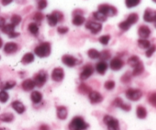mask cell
Segmentation results:
<instances>
[{
    "mask_svg": "<svg viewBox=\"0 0 156 130\" xmlns=\"http://www.w3.org/2000/svg\"><path fill=\"white\" fill-rule=\"evenodd\" d=\"M51 53V45L49 42L41 43L34 48L35 55L40 58H44L50 56Z\"/></svg>",
    "mask_w": 156,
    "mask_h": 130,
    "instance_id": "1",
    "label": "cell"
},
{
    "mask_svg": "<svg viewBox=\"0 0 156 130\" xmlns=\"http://www.w3.org/2000/svg\"><path fill=\"white\" fill-rule=\"evenodd\" d=\"M88 127V125L81 117H74L69 125V130H85Z\"/></svg>",
    "mask_w": 156,
    "mask_h": 130,
    "instance_id": "2",
    "label": "cell"
},
{
    "mask_svg": "<svg viewBox=\"0 0 156 130\" xmlns=\"http://www.w3.org/2000/svg\"><path fill=\"white\" fill-rule=\"evenodd\" d=\"M47 23L50 27H55L59 21H62L64 18L63 14L59 11H54L51 14H48L46 16Z\"/></svg>",
    "mask_w": 156,
    "mask_h": 130,
    "instance_id": "3",
    "label": "cell"
},
{
    "mask_svg": "<svg viewBox=\"0 0 156 130\" xmlns=\"http://www.w3.org/2000/svg\"><path fill=\"white\" fill-rule=\"evenodd\" d=\"M98 11L103 13L107 17H114L117 15V9L114 6L109 4H101L98 5Z\"/></svg>",
    "mask_w": 156,
    "mask_h": 130,
    "instance_id": "4",
    "label": "cell"
},
{
    "mask_svg": "<svg viewBox=\"0 0 156 130\" xmlns=\"http://www.w3.org/2000/svg\"><path fill=\"white\" fill-rule=\"evenodd\" d=\"M104 123L108 126V130H120L119 121L114 117L110 115H106L104 117Z\"/></svg>",
    "mask_w": 156,
    "mask_h": 130,
    "instance_id": "5",
    "label": "cell"
},
{
    "mask_svg": "<svg viewBox=\"0 0 156 130\" xmlns=\"http://www.w3.org/2000/svg\"><path fill=\"white\" fill-rule=\"evenodd\" d=\"M126 97L132 101H137L143 96V92L141 90L136 88H129L126 91Z\"/></svg>",
    "mask_w": 156,
    "mask_h": 130,
    "instance_id": "6",
    "label": "cell"
},
{
    "mask_svg": "<svg viewBox=\"0 0 156 130\" xmlns=\"http://www.w3.org/2000/svg\"><path fill=\"white\" fill-rule=\"evenodd\" d=\"M34 81L36 86L38 88H41L45 85L47 80V74L45 71L41 70L39 72L37 73L34 76Z\"/></svg>",
    "mask_w": 156,
    "mask_h": 130,
    "instance_id": "7",
    "label": "cell"
},
{
    "mask_svg": "<svg viewBox=\"0 0 156 130\" xmlns=\"http://www.w3.org/2000/svg\"><path fill=\"white\" fill-rule=\"evenodd\" d=\"M85 27L88 30L91 31V33L93 34H97V33H100L102 30V24L99 22H96V21H87L85 24Z\"/></svg>",
    "mask_w": 156,
    "mask_h": 130,
    "instance_id": "8",
    "label": "cell"
},
{
    "mask_svg": "<svg viewBox=\"0 0 156 130\" xmlns=\"http://www.w3.org/2000/svg\"><path fill=\"white\" fill-rule=\"evenodd\" d=\"M143 20L148 23L156 22V10L147 8L143 14Z\"/></svg>",
    "mask_w": 156,
    "mask_h": 130,
    "instance_id": "9",
    "label": "cell"
},
{
    "mask_svg": "<svg viewBox=\"0 0 156 130\" xmlns=\"http://www.w3.org/2000/svg\"><path fill=\"white\" fill-rule=\"evenodd\" d=\"M93 73H94V69H93L92 65H90V64H88V65L84 66L83 69L81 72L79 78H80V79L82 81L87 80V79H89L92 76Z\"/></svg>",
    "mask_w": 156,
    "mask_h": 130,
    "instance_id": "10",
    "label": "cell"
},
{
    "mask_svg": "<svg viewBox=\"0 0 156 130\" xmlns=\"http://www.w3.org/2000/svg\"><path fill=\"white\" fill-rule=\"evenodd\" d=\"M62 62L69 67H74L79 63V59L70 55H64L62 57Z\"/></svg>",
    "mask_w": 156,
    "mask_h": 130,
    "instance_id": "11",
    "label": "cell"
},
{
    "mask_svg": "<svg viewBox=\"0 0 156 130\" xmlns=\"http://www.w3.org/2000/svg\"><path fill=\"white\" fill-rule=\"evenodd\" d=\"M64 70L62 68H56L53 70L51 74V78L53 81L56 82H59L64 79Z\"/></svg>",
    "mask_w": 156,
    "mask_h": 130,
    "instance_id": "12",
    "label": "cell"
},
{
    "mask_svg": "<svg viewBox=\"0 0 156 130\" xmlns=\"http://www.w3.org/2000/svg\"><path fill=\"white\" fill-rule=\"evenodd\" d=\"M18 50V46L16 43L14 42H8L5 44L3 47L4 53L6 54H13L16 53Z\"/></svg>",
    "mask_w": 156,
    "mask_h": 130,
    "instance_id": "13",
    "label": "cell"
},
{
    "mask_svg": "<svg viewBox=\"0 0 156 130\" xmlns=\"http://www.w3.org/2000/svg\"><path fill=\"white\" fill-rule=\"evenodd\" d=\"M123 65H124V62L121 59L115 57L111 59V62H110V68L114 71H119L123 68Z\"/></svg>",
    "mask_w": 156,
    "mask_h": 130,
    "instance_id": "14",
    "label": "cell"
},
{
    "mask_svg": "<svg viewBox=\"0 0 156 130\" xmlns=\"http://www.w3.org/2000/svg\"><path fill=\"white\" fill-rule=\"evenodd\" d=\"M113 105L116 107H119L125 111H129L131 110L130 104L124 103L120 97H117V98L114 99V100L113 101Z\"/></svg>",
    "mask_w": 156,
    "mask_h": 130,
    "instance_id": "15",
    "label": "cell"
},
{
    "mask_svg": "<svg viewBox=\"0 0 156 130\" xmlns=\"http://www.w3.org/2000/svg\"><path fill=\"white\" fill-rule=\"evenodd\" d=\"M88 98L91 104H99L102 102L104 97L101 94L96 91H91L88 94Z\"/></svg>",
    "mask_w": 156,
    "mask_h": 130,
    "instance_id": "16",
    "label": "cell"
},
{
    "mask_svg": "<svg viewBox=\"0 0 156 130\" xmlns=\"http://www.w3.org/2000/svg\"><path fill=\"white\" fill-rule=\"evenodd\" d=\"M151 34V30L147 25H142L138 29V35L141 39H147Z\"/></svg>",
    "mask_w": 156,
    "mask_h": 130,
    "instance_id": "17",
    "label": "cell"
},
{
    "mask_svg": "<svg viewBox=\"0 0 156 130\" xmlns=\"http://www.w3.org/2000/svg\"><path fill=\"white\" fill-rule=\"evenodd\" d=\"M35 87H36V84H35L34 79H25V80L23 81L22 83H21V88H22V89L25 91H32Z\"/></svg>",
    "mask_w": 156,
    "mask_h": 130,
    "instance_id": "18",
    "label": "cell"
},
{
    "mask_svg": "<svg viewBox=\"0 0 156 130\" xmlns=\"http://www.w3.org/2000/svg\"><path fill=\"white\" fill-rule=\"evenodd\" d=\"M56 115L59 120H64L67 118L68 116V111L67 108L64 106H59L56 108Z\"/></svg>",
    "mask_w": 156,
    "mask_h": 130,
    "instance_id": "19",
    "label": "cell"
},
{
    "mask_svg": "<svg viewBox=\"0 0 156 130\" xmlns=\"http://www.w3.org/2000/svg\"><path fill=\"white\" fill-rule=\"evenodd\" d=\"M12 107L18 114H21L25 111V107L19 100H15L12 103Z\"/></svg>",
    "mask_w": 156,
    "mask_h": 130,
    "instance_id": "20",
    "label": "cell"
},
{
    "mask_svg": "<svg viewBox=\"0 0 156 130\" xmlns=\"http://www.w3.org/2000/svg\"><path fill=\"white\" fill-rule=\"evenodd\" d=\"M108 64L106 63V62H104V61H101V62H98L95 65L96 71L100 75H105L106 71L108 70Z\"/></svg>",
    "mask_w": 156,
    "mask_h": 130,
    "instance_id": "21",
    "label": "cell"
},
{
    "mask_svg": "<svg viewBox=\"0 0 156 130\" xmlns=\"http://www.w3.org/2000/svg\"><path fill=\"white\" fill-rule=\"evenodd\" d=\"M29 33H31L34 36H37L39 34V26L36 22H31L28 24L27 27Z\"/></svg>",
    "mask_w": 156,
    "mask_h": 130,
    "instance_id": "22",
    "label": "cell"
},
{
    "mask_svg": "<svg viewBox=\"0 0 156 130\" xmlns=\"http://www.w3.org/2000/svg\"><path fill=\"white\" fill-rule=\"evenodd\" d=\"M34 60V55L32 53H27L23 56L21 59V63L24 65H27L33 62Z\"/></svg>",
    "mask_w": 156,
    "mask_h": 130,
    "instance_id": "23",
    "label": "cell"
},
{
    "mask_svg": "<svg viewBox=\"0 0 156 130\" xmlns=\"http://www.w3.org/2000/svg\"><path fill=\"white\" fill-rule=\"evenodd\" d=\"M85 22V18L82 15H76L73 18L72 23L75 26H81Z\"/></svg>",
    "mask_w": 156,
    "mask_h": 130,
    "instance_id": "24",
    "label": "cell"
},
{
    "mask_svg": "<svg viewBox=\"0 0 156 130\" xmlns=\"http://www.w3.org/2000/svg\"><path fill=\"white\" fill-rule=\"evenodd\" d=\"M30 99H31L32 102L34 104H39L41 103V100L43 99V95L41 92L39 91H32L31 94H30Z\"/></svg>",
    "mask_w": 156,
    "mask_h": 130,
    "instance_id": "25",
    "label": "cell"
},
{
    "mask_svg": "<svg viewBox=\"0 0 156 130\" xmlns=\"http://www.w3.org/2000/svg\"><path fill=\"white\" fill-rule=\"evenodd\" d=\"M14 119H15V117L12 113H4L0 116V120L4 123H11L13 121Z\"/></svg>",
    "mask_w": 156,
    "mask_h": 130,
    "instance_id": "26",
    "label": "cell"
},
{
    "mask_svg": "<svg viewBox=\"0 0 156 130\" xmlns=\"http://www.w3.org/2000/svg\"><path fill=\"white\" fill-rule=\"evenodd\" d=\"M15 26L14 25V24H12V23H10V24H6L4 27H1L2 32L3 33H5V34H7V35L12 33V32L15 31Z\"/></svg>",
    "mask_w": 156,
    "mask_h": 130,
    "instance_id": "27",
    "label": "cell"
},
{
    "mask_svg": "<svg viewBox=\"0 0 156 130\" xmlns=\"http://www.w3.org/2000/svg\"><path fill=\"white\" fill-rule=\"evenodd\" d=\"M144 72V65L142 62H140L136 66L134 67L133 69V71L132 72V76H140L142 73Z\"/></svg>",
    "mask_w": 156,
    "mask_h": 130,
    "instance_id": "28",
    "label": "cell"
},
{
    "mask_svg": "<svg viewBox=\"0 0 156 130\" xmlns=\"http://www.w3.org/2000/svg\"><path fill=\"white\" fill-rule=\"evenodd\" d=\"M137 44L140 48L143 49V50H148L149 47H151L150 41L148 40L147 39H139L137 40Z\"/></svg>",
    "mask_w": 156,
    "mask_h": 130,
    "instance_id": "29",
    "label": "cell"
},
{
    "mask_svg": "<svg viewBox=\"0 0 156 130\" xmlns=\"http://www.w3.org/2000/svg\"><path fill=\"white\" fill-rule=\"evenodd\" d=\"M137 117L140 119H145L147 117V111L143 106H138L136 109Z\"/></svg>",
    "mask_w": 156,
    "mask_h": 130,
    "instance_id": "30",
    "label": "cell"
},
{
    "mask_svg": "<svg viewBox=\"0 0 156 130\" xmlns=\"http://www.w3.org/2000/svg\"><path fill=\"white\" fill-rule=\"evenodd\" d=\"M139 15L137 13H131L128 15V17L126 18V21H128L129 24L133 25V24H135L138 22L139 21Z\"/></svg>",
    "mask_w": 156,
    "mask_h": 130,
    "instance_id": "31",
    "label": "cell"
},
{
    "mask_svg": "<svg viewBox=\"0 0 156 130\" xmlns=\"http://www.w3.org/2000/svg\"><path fill=\"white\" fill-rule=\"evenodd\" d=\"M93 18L95 20L99 21H101V22H105L108 19V17L106 15H104L103 13L100 12L99 11H96V12H93Z\"/></svg>",
    "mask_w": 156,
    "mask_h": 130,
    "instance_id": "32",
    "label": "cell"
},
{
    "mask_svg": "<svg viewBox=\"0 0 156 130\" xmlns=\"http://www.w3.org/2000/svg\"><path fill=\"white\" fill-rule=\"evenodd\" d=\"M16 85V82L15 81H8V82H2L1 85L2 90H5V91H7V90L12 89Z\"/></svg>",
    "mask_w": 156,
    "mask_h": 130,
    "instance_id": "33",
    "label": "cell"
},
{
    "mask_svg": "<svg viewBox=\"0 0 156 130\" xmlns=\"http://www.w3.org/2000/svg\"><path fill=\"white\" fill-rule=\"evenodd\" d=\"M141 62V60L140 59V58L138 57L137 56H132L131 57H129V59H128V61H127V63L128 65H129V66L131 67H135L137 65H138L140 62Z\"/></svg>",
    "mask_w": 156,
    "mask_h": 130,
    "instance_id": "34",
    "label": "cell"
},
{
    "mask_svg": "<svg viewBox=\"0 0 156 130\" xmlns=\"http://www.w3.org/2000/svg\"><path fill=\"white\" fill-rule=\"evenodd\" d=\"M88 56L91 59H97L100 58L101 53L95 49H90L88 51Z\"/></svg>",
    "mask_w": 156,
    "mask_h": 130,
    "instance_id": "35",
    "label": "cell"
},
{
    "mask_svg": "<svg viewBox=\"0 0 156 130\" xmlns=\"http://www.w3.org/2000/svg\"><path fill=\"white\" fill-rule=\"evenodd\" d=\"M78 89H79V92L83 94H88L91 91V88L89 86H88V85H85L84 83L81 84L79 86V88H78Z\"/></svg>",
    "mask_w": 156,
    "mask_h": 130,
    "instance_id": "36",
    "label": "cell"
},
{
    "mask_svg": "<svg viewBox=\"0 0 156 130\" xmlns=\"http://www.w3.org/2000/svg\"><path fill=\"white\" fill-rule=\"evenodd\" d=\"M111 52L109 51V50H103L102 52H101V56H100V58L99 59H101V61H104V62H105V61L107 60H109L110 59H111Z\"/></svg>",
    "mask_w": 156,
    "mask_h": 130,
    "instance_id": "37",
    "label": "cell"
},
{
    "mask_svg": "<svg viewBox=\"0 0 156 130\" xmlns=\"http://www.w3.org/2000/svg\"><path fill=\"white\" fill-rule=\"evenodd\" d=\"M21 20H22V18H21V17L20 16V15L15 14V15H13L11 17L10 21L11 23L16 27V26H18V24L21 22Z\"/></svg>",
    "mask_w": 156,
    "mask_h": 130,
    "instance_id": "38",
    "label": "cell"
},
{
    "mask_svg": "<svg viewBox=\"0 0 156 130\" xmlns=\"http://www.w3.org/2000/svg\"><path fill=\"white\" fill-rule=\"evenodd\" d=\"M140 3V0H125V4L128 9L136 7Z\"/></svg>",
    "mask_w": 156,
    "mask_h": 130,
    "instance_id": "39",
    "label": "cell"
},
{
    "mask_svg": "<svg viewBox=\"0 0 156 130\" xmlns=\"http://www.w3.org/2000/svg\"><path fill=\"white\" fill-rule=\"evenodd\" d=\"M131 26L132 25H131V24H129L126 20H125V21H121V22L119 23V24H118L119 28H120L121 30H123V31H127L128 30H129V28L131 27Z\"/></svg>",
    "mask_w": 156,
    "mask_h": 130,
    "instance_id": "40",
    "label": "cell"
},
{
    "mask_svg": "<svg viewBox=\"0 0 156 130\" xmlns=\"http://www.w3.org/2000/svg\"><path fill=\"white\" fill-rule=\"evenodd\" d=\"M33 19L34 21H35V22H36L37 24H41V21L44 20V15L40 12H36V13L34 15Z\"/></svg>",
    "mask_w": 156,
    "mask_h": 130,
    "instance_id": "41",
    "label": "cell"
},
{
    "mask_svg": "<svg viewBox=\"0 0 156 130\" xmlns=\"http://www.w3.org/2000/svg\"><path fill=\"white\" fill-rule=\"evenodd\" d=\"M110 40H111V36L108 34H106V35H103V36L100 37L98 39V40L101 44H103V45H105V46H106L108 44Z\"/></svg>",
    "mask_w": 156,
    "mask_h": 130,
    "instance_id": "42",
    "label": "cell"
},
{
    "mask_svg": "<svg viewBox=\"0 0 156 130\" xmlns=\"http://www.w3.org/2000/svg\"><path fill=\"white\" fill-rule=\"evenodd\" d=\"M9 99V95L6 91L5 90H2L1 92H0V100L2 104L5 103L8 101V100Z\"/></svg>",
    "mask_w": 156,
    "mask_h": 130,
    "instance_id": "43",
    "label": "cell"
},
{
    "mask_svg": "<svg viewBox=\"0 0 156 130\" xmlns=\"http://www.w3.org/2000/svg\"><path fill=\"white\" fill-rule=\"evenodd\" d=\"M115 85L116 84L114 81L108 80L105 83V89H107L108 91H111V90H113L115 88Z\"/></svg>",
    "mask_w": 156,
    "mask_h": 130,
    "instance_id": "44",
    "label": "cell"
},
{
    "mask_svg": "<svg viewBox=\"0 0 156 130\" xmlns=\"http://www.w3.org/2000/svg\"><path fill=\"white\" fill-rule=\"evenodd\" d=\"M156 51V46L152 45L146 50V56L148 58H150L152 55L154 54V53Z\"/></svg>",
    "mask_w": 156,
    "mask_h": 130,
    "instance_id": "45",
    "label": "cell"
},
{
    "mask_svg": "<svg viewBox=\"0 0 156 130\" xmlns=\"http://www.w3.org/2000/svg\"><path fill=\"white\" fill-rule=\"evenodd\" d=\"M130 80H131V75L129 72L125 73V74L121 77V82L124 84L128 83V82H130Z\"/></svg>",
    "mask_w": 156,
    "mask_h": 130,
    "instance_id": "46",
    "label": "cell"
},
{
    "mask_svg": "<svg viewBox=\"0 0 156 130\" xmlns=\"http://www.w3.org/2000/svg\"><path fill=\"white\" fill-rule=\"evenodd\" d=\"M47 0H39L37 2V9L39 10H44L47 8Z\"/></svg>",
    "mask_w": 156,
    "mask_h": 130,
    "instance_id": "47",
    "label": "cell"
},
{
    "mask_svg": "<svg viewBox=\"0 0 156 130\" xmlns=\"http://www.w3.org/2000/svg\"><path fill=\"white\" fill-rule=\"evenodd\" d=\"M69 27H66V26H59L57 27V32L59 34H66L69 32Z\"/></svg>",
    "mask_w": 156,
    "mask_h": 130,
    "instance_id": "48",
    "label": "cell"
},
{
    "mask_svg": "<svg viewBox=\"0 0 156 130\" xmlns=\"http://www.w3.org/2000/svg\"><path fill=\"white\" fill-rule=\"evenodd\" d=\"M149 102L153 107H156V93H153L149 97Z\"/></svg>",
    "mask_w": 156,
    "mask_h": 130,
    "instance_id": "49",
    "label": "cell"
},
{
    "mask_svg": "<svg viewBox=\"0 0 156 130\" xmlns=\"http://www.w3.org/2000/svg\"><path fill=\"white\" fill-rule=\"evenodd\" d=\"M20 34H21V33H18V32L14 31V32H12V33H10V34L8 35V37H9V38H11V39H12V38H16V37H18L20 36Z\"/></svg>",
    "mask_w": 156,
    "mask_h": 130,
    "instance_id": "50",
    "label": "cell"
},
{
    "mask_svg": "<svg viewBox=\"0 0 156 130\" xmlns=\"http://www.w3.org/2000/svg\"><path fill=\"white\" fill-rule=\"evenodd\" d=\"M14 0H1V3L3 6H6V5H9V4L13 2Z\"/></svg>",
    "mask_w": 156,
    "mask_h": 130,
    "instance_id": "51",
    "label": "cell"
},
{
    "mask_svg": "<svg viewBox=\"0 0 156 130\" xmlns=\"http://www.w3.org/2000/svg\"><path fill=\"white\" fill-rule=\"evenodd\" d=\"M5 24L6 23H5V18H3V17H1V18H0V26H1V27H4Z\"/></svg>",
    "mask_w": 156,
    "mask_h": 130,
    "instance_id": "52",
    "label": "cell"
},
{
    "mask_svg": "<svg viewBox=\"0 0 156 130\" xmlns=\"http://www.w3.org/2000/svg\"><path fill=\"white\" fill-rule=\"evenodd\" d=\"M40 130H50V127H49L48 126H47V125H41V126H40Z\"/></svg>",
    "mask_w": 156,
    "mask_h": 130,
    "instance_id": "53",
    "label": "cell"
},
{
    "mask_svg": "<svg viewBox=\"0 0 156 130\" xmlns=\"http://www.w3.org/2000/svg\"><path fill=\"white\" fill-rule=\"evenodd\" d=\"M154 26H155V27L156 28V22L154 23Z\"/></svg>",
    "mask_w": 156,
    "mask_h": 130,
    "instance_id": "54",
    "label": "cell"
},
{
    "mask_svg": "<svg viewBox=\"0 0 156 130\" xmlns=\"http://www.w3.org/2000/svg\"><path fill=\"white\" fill-rule=\"evenodd\" d=\"M152 2H155V3H156V0H152Z\"/></svg>",
    "mask_w": 156,
    "mask_h": 130,
    "instance_id": "55",
    "label": "cell"
},
{
    "mask_svg": "<svg viewBox=\"0 0 156 130\" xmlns=\"http://www.w3.org/2000/svg\"><path fill=\"white\" fill-rule=\"evenodd\" d=\"M1 130H4V129H1Z\"/></svg>",
    "mask_w": 156,
    "mask_h": 130,
    "instance_id": "56",
    "label": "cell"
}]
</instances>
